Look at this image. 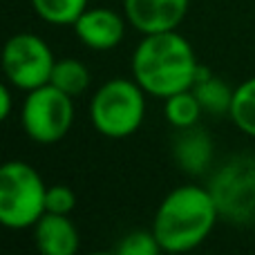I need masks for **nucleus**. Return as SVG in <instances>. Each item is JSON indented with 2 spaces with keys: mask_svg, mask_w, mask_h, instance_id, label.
Masks as SVG:
<instances>
[{
  "mask_svg": "<svg viewBox=\"0 0 255 255\" xmlns=\"http://www.w3.org/2000/svg\"><path fill=\"white\" fill-rule=\"evenodd\" d=\"M199 72L195 49L177 29L145 34L132 54V76L145 94L168 99L193 90Z\"/></svg>",
  "mask_w": 255,
  "mask_h": 255,
  "instance_id": "nucleus-1",
  "label": "nucleus"
},
{
  "mask_svg": "<svg viewBox=\"0 0 255 255\" xmlns=\"http://www.w3.org/2000/svg\"><path fill=\"white\" fill-rule=\"evenodd\" d=\"M220 213L208 188L179 186L161 199L152 220V233L161 251L186 253L197 249L213 233Z\"/></svg>",
  "mask_w": 255,
  "mask_h": 255,
  "instance_id": "nucleus-2",
  "label": "nucleus"
},
{
  "mask_svg": "<svg viewBox=\"0 0 255 255\" xmlns=\"http://www.w3.org/2000/svg\"><path fill=\"white\" fill-rule=\"evenodd\" d=\"M43 177L27 161H7L0 168V224L11 231L34 229L47 213Z\"/></svg>",
  "mask_w": 255,
  "mask_h": 255,
  "instance_id": "nucleus-3",
  "label": "nucleus"
},
{
  "mask_svg": "<svg viewBox=\"0 0 255 255\" xmlns=\"http://www.w3.org/2000/svg\"><path fill=\"white\" fill-rule=\"evenodd\" d=\"M90 119L99 134L126 139L134 134L145 119V92L134 79H112L94 92Z\"/></svg>",
  "mask_w": 255,
  "mask_h": 255,
  "instance_id": "nucleus-4",
  "label": "nucleus"
},
{
  "mask_svg": "<svg viewBox=\"0 0 255 255\" xmlns=\"http://www.w3.org/2000/svg\"><path fill=\"white\" fill-rule=\"evenodd\" d=\"M206 188L220 220L240 226L255 222V157L240 154L224 161L211 175Z\"/></svg>",
  "mask_w": 255,
  "mask_h": 255,
  "instance_id": "nucleus-5",
  "label": "nucleus"
},
{
  "mask_svg": "<svg viewBox=\"0 0 255 255\" xmlns=\"http://www.w3.org/2000/svg\"><path fill=\"white\" fill-rule=\"evenodd\" d=\"M20 124L34 143H58L67 136L74 124L72 97L52 83L31 90L22 101Z\"/></svg>",
  "mask_w": 255,
  "mask_h": 255,
  "instance_id": "nucleus-6",
  "label": "nucleus"
},
{
  "mask_svg": "<svg viewBox=\"0 0 255 255\" xmlns=\"http://www.w3.org/2000/svg\"><path fill=\"white\" fill-rule=\"evenodd\" d=\"M54 54L40 36L20 31L4 43L2 49V70L7 83L22 92L47 85L54 72Z\"/></svg>",
  "mask_w": 255,
  "mask_h": 255,
  "instance_id": "nucleus-7",
  "label": "nucleus"
},
{
  "mask_svg": "<svg viewBox=\"0 0 255 255\" xmlns=\"http://www.w3.org/2000/svg\"><path fill=\"white\" fill-rule=\"evenodd\" d=\"M190 0H124L126 18L141 34H159L179 27Z\"/></svg>",
  "mask_w": 255,
  "mask_h": 255,
  "instance_id": "nucleus-8",
  "label": "nucleus"
},
{
  "mask_svg": "<svg viewBox=\"0 0 255 255\" xmlns=\"http://www.w3.org/2000/svg\"><path fill=\"white\" fill-rule=\"evenodd\" d=\"M72 27L76 38L94 52L119 47L126 36V20L106 7H88Z\"/></svg>",
  "mask_w": 255,
  "mask_h": 255,
  "instance_id": "nucleus-9",
  "label": "nucleus"
},
{
  "mask_svg": "<svg viewBox=\"0 0 255 255\" xmlns=\"http://www.w3.org/2000/svg\"><path fill=\"white\" fill-rule=\"evenodd\" d=\"M172 159L186 175H202L213 163V139L204 128L190 126L172 136Z\"/></svg>",
  "mask_w": 255,
  "mask_h": 255,
  "instance_id": "nucleus-10",
  "label": "nucleus"
},
{
  "mask_svg": "<svg viewBox=\"0 0 255 255\" xmlns=\"http://www.w3.org/2000/svg\"><path fill=\"white\" fill-rule=\"evenodd\" d=\"M34 242L45 255H74L81 240L70 215L45 213L34 226Z\"/></svg>",
  "mask_w": 255,
  "mask_h": 255,
  "instance_id": "nucleus-11",
  "label": "nucleus"
},
{
  "mask_svg": "<svg viewBox=\"0 0 255 255\" xmlns=\"http://www.w3.org/2000/svg\"><path fill=\"white\" fill-rule=\"evenodd\" d=\"M193 92H195V97H197V101L202 103L204 112H211V115H217V117L231 112V103H233L235 90H231L226 81H222L220 76H215L211 70H206V67H202V65H199Z\"/></svg>",
  "mask_w": 255,
  "mask_h": 255,
  "instance_id": "nucleus-12",
  "label": "nucleus"
},
{
  "mask_svg": "<svg viewBox=\"0 0 255 255\" xmlns=\"http://www.w3.org/2000/svg\"><path fill=\"white\" fill-rule=\"evenodd\" d=\"M90 81H92V74H90L85 63H81L79 58H58L49 83L74 99L81 97L90 88Z\"/></svg>",
  "mask_w": 255,
  "mask_h": 255,
  "instance_id": "nucleus-13",
  "label": "nucleus"
},
{
  "mask_svg": "<svg viewBox=\"0 0 255 255\" xmlns=\"http://www.w3.org/2000/svg\"><path fill=\"white\" fill-rule=\"evenodd\" d=\"M36 16L49 25L67 27L74 25L79 16L88 9V0H31Z\"/></svg>",
  "mask_w": 255,
  "mask_h": 255,
  "instance_id": "nucleus-14",
  "label": "nucleus"
},
{
  "mask_svg": "<svg viewBox=\"0 0 255 255\" xmlns=\"http://www.w3.org/2000/svg\"><path fill=\"white\" fill-rule=\"evenodd\" d=\"M166 106H163V112H166L168 124L177 130L181 128H190L197 126L199 117H202V103L197 101L193 90H184V92H177L172 97L163 99Z\"/></svg>",
  "mask_w": 255,
  "mask_h": 255,
  "instance_id": "nucleus-15",
  "label": "nucleus"
},
{
  "mask_svg": "<svg viewBox=\"0 0 255 255\" xmlns=\"http://www.w3.org/2000/svg\"><path fill=\"white\" fill-rule=\"evenodd\" d=\"M229 117L244 134L255 139V76L235 88Z\"/></svg>",
  "mask_w": 255,
  "mask_h": 255,
  "instance_id": "nucleus-16",
  "label": "nucleus"
},
{
  "mask_svg": "<svg viewBox=\"0 0 255 255\" xmlns=\"http://www.w3.org/2000/svg\"><path fill=\"white\" fill-rule=\"evenodd\" d=\"M119 255H157L161 251V247H159L157 238H154L152 229L150 231H130V233H126L124 238L119 240V244H117L115 249Z\"/></svg>",
  "mask_w": 255,
  "mask_h": 255,
  "instance_id": "nucleus-17",
  "label": "nucleus"
},
{
  "mask_svg": "<svg viewBox=\"0 0 255 255\" xmlns=\"http://www.w3.org/2000/svg\"><path fill=\"white\" fill-rule=\"evenodd\" d=\"M76 206V195L70 186L65 184H54L47 188L45 195V208L47 213H61V215H70Z\"/></svg>",
  "mask_w": 255,
  "mask_h": 255,
  "instance_id": "nucleus-18",
  "label": "nucleus"
},
{
  "mask_svg": "<svg viewBox=\"0 0 255 255\" xmlns=\"http://www.w3.org/2000/svg\"><path fill=\"white\" fill-rule=\"evenodd\" d=\"M11 115V90L9 85H0V119L7 121Z\"/></svg>",
  "mask_w": 255,
  "mask_h": 255,
  "instance_id": "nucleus-19",
  "label": "nucleus"
}]
</instances>
